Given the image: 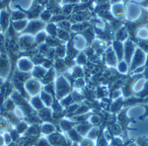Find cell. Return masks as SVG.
Wrapping results in <instances>:
<instances>
[{
	"label": "cell",
	"mask_w": 148,
	"mask_h": 146,
	"mask_svg": "<svg viewBox=\"0 0 148 146\" xmlns=\"http://www.w3.org/2000/svg\"><path fill=\"white\" fill-rule=\"evenodd\" d=\"M143 14V7L135 2L128 1L126 4V16L125 18L128 22L135 23L140 21Z\"/></svg>",
	"instance_id": "cell-1"
},
{
	"label": "cell",
	"mask_w": 148,
	"mask_h": 146,
	"mask_svg": "<svg viewBox=\"0 0 148 146\" xmlns=\"http://www.w3.org/2000/svg\"><path fill=\"white\" fill-rule=\"evenodd\" d=\"M71 91V87L69 81L64 76H59L55 81V93L56 98L62 100L69 94Z\"/></svg>",
	"instance_id": "cell-2"
},
{
	"label": "cell",
	"mask_w": 148,
	"mask_h": 146,
	"mask_svg": "<svg viewBox=\"0 0 148 146\" xmlns=\"http://www.w3.org/2000/svg\"><path fill=\"white\" fill-rule=\"evenodd\" d=\"M147 59V53L145 52L143 49H141L138 45L135 49V52L133 55V58L129 63V68H130V73L133 72L134 69L140 68V67H144L146 66ZM129 73V74H130Z\"/></svg>",
	"instance_id": "cell-3"
},
{
	"label": "cell",
	"mask_w": 148,
	"mask_h": 146,
	"mask_svg": "<svg viewBox=\"0 0 148 146\" xmlns=\"http://www.w3.org/2000/svg\"><path fill=\"white\" fill-rule=\"evenodd\" d=\"M24 89L30 96H36L41 93V83L35 78L29 79L24 83Z\"/></svg>",
	"instance_id": "cell-4"
},
{
	"label": "cell",
	"mask_w": 148,
	"mask_h": 146,
	"mask_svg": "<svg viewBox=\"0 0 148 146\" xmlns=\"http://www.w3.org/2000/svg\"><path fill=\"white\" fill-rule=\"evenodd\" d=\"M47 139L51 146H70L69 141L62 134L56 132L49 135Z\"/></svg>",
	"instance_id": "cell-5"
},
{
	"label": "cell",
	"mask_w": 148,
	"mask_h": 146,
	"mask_svg": "<svg viewBox=\"0 0 148 146\" xmlns=\"http://www.w3.org/2000/svg\"><path fill=\"white\" fill-rule=\"evenodd\" d=\"M123 45H124V60L129 64L137 48V43H135L131 39H127L126 42H123Z\"/></svg>",
	"instance_id": "cell-6"
},
{
	"label": "cell",
	"mask_w": 148,
	"mask_h": 146,
	"mask_svg": "<svg viewBox=\"0 0 148 146\" xmlns=\"http://www.w3.org/2000/svg\"><path fill=\"white\" fill-rule=\"evenodd\" d=\"M104 54H105V62L107 66L110 68H115L119 62V60L111 45L107 48Z\"/></svg>",
	"instance_id": "cell-7"
},
{
	"label": "cell",
	"mask_w": 148,
	"mask_h": 146,
	"mask_svg": "<svg viewBox=\"0 0 148 146\" xmlns=\"http://www.w3.org/2000/svg\"><path fill=\"white\" fill-rule=\"evenodd\" d=\"M110 13L114 18H117V19L125 18L126 4L124 3V2L115 3V4H111L110 5Z\"/></svg>",
	"instance_id": "cell-8"
},
{
	"label": "cell",
	"mask_w": 148,
	"mask_h": 146,
	"mask_svg": "<svg viewBox=\"0 0 148 146\" xmlns=\"http://www.w3.org/2000/svg\"><path fill=\"white\" fill-rule=\"evenodd\" d=\"M9 71H10V61L4 54L0 53V78L5 79L8 76Z\"/></svg>",
	"instance_id": "cell-9"
},
{
	"label": "cell",
	"mask_w": 148,
	"mask_h": 146,
	"mask_svg": "<svg viewBox=\"0 0 148 146\" xmlns=\"http://www.w3.org/2000/svg\"><path fill=\"white\" fill-rule=\"evenodd\" d=\"M147 83V81L143 76H140L138 79H136V81L134 82V84L132 86L133 93L134 94H140V93H142L143 90L145 89Z\"/></svg>",
	"instance_id": "cell-10"
},
{
	"label": "cell",
	"mask_w": 148,
	"mask_h": 146,
	"mask_svg": "<svg viewBox=\"0 0 148 146\" xmlns=\"http://www.w3.org/2000/svg\"><path fill=\"white\" fill-rule=\"evenodd\" d=\"M73 47L75 48L77 51H82L85 50L86 48L88 47V41L87 39L83 36V35H75L73 42Z\"/></svg>",
	"instance_id": "cell-11"
},
{
	"label": "cell",
	"mask_w": 148,
	"mask_h": 146,
	"mask_svg": "<svg viewBox=\"0 0 148 146\" xmlns=\"http://www.w3.org/2000/svg\"><path fill=\"white\" fill-rule=\"evenodd\" d=\"M146 113V109L144 106H140V105H136L132 106L131 108L127 109V111L126 112L127 118H134V117H140L142 116L144 113Z\"/></svg>",
	"instance_id": "cell-12"
},
{
	"label": "cell",
	"mask_w": 148,
	"mask_h": 146,
	"mask_svg": "<svg viewBox=\"0 0 148 146\" xmlns=\"http://www.w3.org/2000/svg\"><path fill=\"white\" fill-rule=\"evenodd\" d=\"M127 39H129V32L127 28L125 25L121 26L114 33V40L120 41L121 42H126Z\"/></svg>",
	"instance_id": "cell-13"
},
{
	"label": "cell",
	"mask_w": 148,
	"mask_h": 146,
	"mask_svg": "<svg viewBox=\"0 0 148 146\" xmlns=\"http://www.w3.org/2000/svg\"><path fill=\"white\" fill-rule=\"evenodd\" d=\"M17 68L21 72L26 73V72H29L33 69V63L29 59H28L26 57H23L18 60Z\"/></svg>",
	"instance_id": "cell-14"
},
{
	"label": "cell",
	"mask_w": 148,
	"mask_h": 146,
	"mask_svg": "<svg viewBox=\"0 0 148 146\" xmlns=\"http://www.w3.org/2000/svg\"><path fill=\"white\" fill-rule=\"evenodd\" d=\"M111 46H112L114 53L116 54L119 61L124 60V45H123V42L117 41V40H114L111 43Z\"/></svg>",
	"instance_id": "cell-15"
},
{
	"label": "cell",
	"mask_w": 148,
	"mask_h": 146,
	"mask_svg": "<svg viewBox=\"0 0 148 146\" xmlns=\"http://www.w3.org/2000/svg\"><path fill=\"white\" fill-rule=\"evenodd\" d=\"M43 27V23L42 21L34 20L31 21L29 23L27 24V27L25 28L24 33H30V34H36L37 31H39Z\"/></svg>",
	"instance_id": "cell-16"
},
{
	"label": "cell",
	"mask_w": 148,
	"mask_h": 146,
	"mask_svg": "<svg viewBox=\"0 0 148 146\" xmlns=\"http://www.w3.org/2000/svg\"><path fill=\"white\" fill-rule=\"evenodd\" d=\"M92 125L87 122H83V123H79L76 124L75 126V129L76 130V132L81 135V136H85L88 134V132H89V130L92 128Z\"/></svg>",
	"instance_id": "cell-17"
},
{
	"label": "cell",
	"mask_w": 148,
	"mask_h": 146,
	"mask_svg": "<svg viewBox=\"0 0 148 146\" xmlns=\"http://www.w3.org/2000/svg\"><path fill=\"white\" fill-rule=\"evenodd\" d=\"M135 37L140 41H148V27L140 26L135 31Z\"/></svg>",
	"instance_id": "cell-18"
},
{
	"label": "cell",
	"mask_w": 148,
	"mask_h": 146,
	"mask_svg": "<svg viewBox=\"0 0 148 146\" xmlns=\"http://www.w3.org/2000/svg\"><path fill=\"white\" fill-rule=\"evenodd\" d=\"M47 71H48V69H46L45 68H43L42 65L36 66L32 69V76L35 79H36V80L42 79L43 76L45 75V74L47 73Z\"/></svg>",
	"instance_id": "cell-19"
},
{
	"label": "cell",
	"mask_w": 148,
	"mask_h": 146,
	"mask_svg": "<svg viewBox=\"0 0 148 146\" xmlns=\"http://www.w3.org/2000/svg\"><path fill=\"white\" fill-rule=\"evenodd\" d=\"M118 71L119 74H122V75H127V74L130 73V68H129V64L125 61V60H122V61H120L115 68Z\"/></svg>",
	"instance_id": "cell-20"
},
{
	"label": "cell",
	"mask_w": 148,
	"mask_h": 146,
	"mask_svg": "<svg viewBox=\"0 0 148 146\" xmlns=\"http://www.w3.org/2000/svg\"><path fill=\"white\" fill-rule=\"evenodd\" d=\"M38 117L40 118V119L42 121H46V122H49V121H51V119H52V112L50 109L49 108H43L42 110H40L38 112Z\"/></svg>",
	"instance_id": "cell-21"
},
{
	"label": "cell",
	"mask_w": 148,
	"mask_h": 146,
	"mask_svg": "<svg viewBox=\"0 0 148 146\" xmlns=\"http://www.w3.org/2000/svg\"><path fill=\"white\" fill-rule=\"evenodd\" d=\"M56 132V126L52 125L51 123H44L41 126V133L45 135H50L52 133Z\"/></svg>",
	"instance_id": "cell-22"
},
{
	"label": "cell",
	"mask_w": 148,
	"mask_h": 146,
	"mask_svg": "<svg viewBox=\"0 0 148 146\" xmlns=\"http://www.w3.org/2000/svg\"><path fill=\"white\" fill-rule=\"evenodd\" d=\"M41 133V126L38 125H32L30 127L28 128V130L25 132V136L29 137H38V135Z\"/></svg>",
	"instance_id": "cell-23"
},
{
	"label": "cell",
	"mask_w": 148,
	"mask_h": 146,
	"mask_svg": "<svg viewBox=\"0 0 148 146\" xmlns=\"http://www.w3.org/2000/svg\"><path fill=\"white\" fill-rule=\"evenodd\" d=\"M40 98L42 101V103L44 104L45 106L49 107V106H51L52 104H53V98H52V95L49 94L48 93L42 91L40 93Z\"/></svg>",
	"instance_id": "cell-24"
},
{
	"label": "cell",
	"mask_w": 148,
	"mask_h": 146,
	"mask_svg": "<svg viewBox=\"0 0 148 146\" xmlns=\"http://www.w3.org/2000/svg\"><path fill=\"white\" fill-rule=\"evenodd\" d=\"M30 104H31L32 107L34 109L37 110V111H40V110H42V109H43L45 107V106L42 103L41 98L38 97V96H34L30 100Z\"/></svg>",
	"instance_id": "cell-25"
},
{
	"label": "cell",
	"mask_w": 148,
	"mask_h": 146,
	"mask_svg": "<svg viewBox=\"0 0 148 146\" xmlns=\"http://www.w3.org/2000/svg\"><path fill=\"white\" fill-rule=\"evenodd\" d=\"M68 135H69V138L71 141H73L74 143H81V141L83 139L82 138V136H81L75 128L71 129L70 131L68 132Z\"/></svg>",
	"instance_id": "cell-26"
},
{
	"label": "cell",
	"mask_w": 148,
	"mask_h": 146,
	"mask_svg": "<svg viewBox=\"0 0 148 146\" xmlns=\"http://www.w3.org/2000/svg\"><path fill=\"white\" fill-rule=\"evenodd\" d=\"M9 24V14L7 13V11L3 10L0 13V27L5 30L8 27Z\"/></svg>",
	"instance_id": "cell-27"
},
{
	"label": "cell",
	"mask_w": 148,
	"mask_h": 146,
	"mask_svg": "<svg viewBox=\"0 0 148 146\" xmlns=\"http://www.w3.org/2000/svg\"><path fill=\"white\" fill-rule=\"evenodd\" d=\"M76 124L75 122H72V121H69L68 119H62L61 120L60 122V126H61V129L63 131V132H69L70 131L71 129L74 128V126H75Z\"/></svg>",
	"instance_id": "cell-28"
},
{
	"label": "cell",
	"mask_w": 148,
	"mask_h": 146,
	"mask_svg": "<svg viewBox=\"0 0 148 146\" xmlns=\"http://www.w3.org/2000/svg\"><path fill=\"white\" fill-rule=\"evenodd\" d=\"M99 133H100V128L97 126H92V128L89 130V132H88L86 136H87V138L95 141L98 138Z\"/></svg>",
	"instance_id": "cell-29"
},
{
	"label": "cell",
	"mask_w": 148,
	"mask_h": 146,
	"mask_svg": "<svg viewBox=\"0 0 148 146\" xmlns=\"http://www.w3.org/2000/svg\"><path fill=\"white\" fill-rule=\"evenodd\" d=\"M55 78V71L53 68H50L47 71V73L45 74V75L43 76V78L42 79V83L47 85L49 84Z\"/></svg>",
	"instance_id": "cell-30"
},
{
	"label": "cell",
	"mask_w": 148,
	"mask_h": 146,
	"mask_svg": "<svg viewBox=\"0 0 148 146\" xmlns=\"http://www.w3.org/2000/svg\"><path fill=\"white\" fill-rule=\"evenodd\" d=\"M35 42V38H32L30 35H24L22 38H20V44L23 48H29Z\"/></svg>",
	"instance_id": "cell-31"
},
{
	"label": "cell",
	"mask_w": 148,
	"mask_h": 146,
	"mask_svg": "<svg viewBox=\"0 0 148 146\" xmlns=\"http://www.w3.org/2000/svg\"><path fill=\"white\" fill-rule=\"evenodd\" d=\"M10 123L5 118H0V132H9L11 131Z\"/></svg>",
	"instance_id": "cell-32"
},
{
	"label": "cell",
	"mask_w": 148,
	"mask_h": 146,
	"mask_svg": "<svg viewBox=\"0 0 148 146\" xmlns=\"http://www.w3.org/2000/svg\"><path fill=\"white\" fill-rule=\"evenodd\" d=\"M124 97H121V98H119L117 100H114L113 101V103L111 104V110L112 112H117L119 110L121 109V105L123 103V100H124Z\"/></svg>",
	"instance_id": "cell-33"
},
{
	"label": "cell",
	"mask_w": 148,
	"mask_h": 146,
	"mask_svg": "<svg viewBox=\"0 0 148 146\" xmlns=\"http://www.w3.org/2000/svg\"><path fill=\"white\" fill-rule=\"evenodd\" d=\"M27 24H28L27 20H19V21L13 22V27L16 31H21L27 27Z\"/></svg>",
	"instance_id": "cell-34"
},
{
	"label": "cell",
	"mask_w": 148,
	"mask_h": 146,
	"mask_svg": "<svg viewBox=\"0 0 148 146\" xmlns=\"http://www.w3.org/2000/svg\"><path fill=\"white\" fill-rule=\"evenodd\" d=\"M59 103H60V105H61L62 106H63V107H67V108H68L69 106H71L72 104H74V103H75V101H74V100H73V98H72L71 94H69V95H67L66 97L62 98Z\"/></svg>",
	"instance_id": "cell-35"
},
{
	"label": "cell",
	"mask_w": 148,
	"mask_h": 146,
	"mask_svg": "<svg viewBox=\"0 0 148 146\" xmlns=\"http://www.w3.org/2000/svg\"><path fill=\"white\" fill-rule=\"evenodd\" d=\"M87 61H88V57L87 55L84 54V52H81L79 53L77 55H76V58H75V63L78 64V66H82V65H85L87 63Z\"/></svg>",
	"instance_id": "cell-36"
},
{
	"label": "cell",
	"mask_w": 148,
	"mask_h": 146,
	"mask_svg": "<svg viewBox=\"0 0 148 146\" xmlns=\"http://www.w3.org/2000/svg\"><path fill=\"white\" fill-rule=\"evenodd\" d=\"M83 69L81 66H75L73 68L72 70V76L75 79L78 78H82L83 77Z\"/></svg>",
	"instance_id": "cell-37"
},
{
	"label": "cell",
	"mask_w": 148,
	"mask_h": 146,
	"mask_svg": "<svg viewBox=\"0 0 148 146\" xmlns=\"http://www.w3.org/2000/svg\"><path fill=\"white\" fill-rule=\"evenodd\" d=\"M16 131L19 133V134H23L25 133V132L28 130V125L26 122H19L16 126Z\"/></svg>",
	"instance_id": "cell-38"
},
{
	"label": "cell",
	"mask_w": 148,
	"mask_h": 146,
	"mask_svg": "<svg viewBox=\"0 0 148 146\" xmlns=\"http://www.w3.org/2000/svg\"><path fill=\"white\" fill-rule=\"evenodd\" d=\"M57 35L59 36V38L61 40H63V41H68L69 39V34L65 30V29H59L58 31H57Z\"/></svg>",
	"instance_id": "cell-39"
},
{
	"label": "cell",
	"mask_w": 148,
	"mask_h": 146,
	"mask_svg": "<svg viewBox=\"0 0 148 146\" xmlns=\"http://www.w3.org/2000/svg\"><path fill=\"white\" fill-rule=\"evenodd\" d=\"M4 109L7 110V112H11L12 110H15V102L9 99L4 102Z\"/></svg>",
	"instance_id": "cell-40"
},
{
	"label": "cell",
	"mask_w": 148,
	"mask_h": 146,
	"mask_svg": "<svg viewBox=\"0 0 148 146\" xmlns=\"http://www.w3.org/2000/svg\"><path fill=\"white\" fill-rule=\"evenodd\" d=\"M26 15L21 11H13L12 13V20L15 21H19V20H23V18H25Z\"/></svg>",
	"instance_id": "cell-41"
},
{
	"label": "cell",
	"mask_w": 148,
	"mask_h": 146,
	"mask_svg": "<svg viewBox=\"0 0 148 146\" xmlns=\"http://www.w3.org/2000/svg\"><path fill=\"white\" fill-rule=\"evenodd\" d=\"M86 86V81L84 80V78H78V79H75V87L76 89H82L83 87H85Z\"/></svg>",
	"instance_id": "cell-42"
},
{
	"label": "cell",
	"mask_w": 148,
	"mask_h": 146,
	"mask_svg": "<svg viewBox=\"0 0 148 146\" xmlns=\"http://www.w3.org/2000/svg\"><path fill=\"white\" fill-rule=\"evenodd\" d=\"M56 53L57 54V55L60 57V58H62L65 56L66 53H67V48L65 46H62V45H60L56 48Z\"/></svg>",
	"instance_id": "cell-43"
},
{
	"label": "cell",
	"mask_w": 148,
	"mask_h": 146,
	"mask_svg": "<svg viewBox=\"0 0 148 146\" xmlns=\"http://www.w3.org/2000/svg\"><path fill=\"white\" fill-rule=\"evenodd\" d=\"M89 108L85 106V105H82V106H79L78 109L76 110V112L75 113V115H82V114H86L88 112Z\"/></svg>",
	"instance_id": "cell-44"
},
{
	"label": "cell",
	"mask_w": 148,
	"mask_h": 146,
	"mask_svg": "<svg viewBox=\"0 0 148 146\" xmlns=\"http://www.w3.org/2000/svg\"><path fill=\"white\" fill-rule=\"evenodd\" d=\"M71 96H72V98H73L75 103L80 102V101H82V100H83V95H82V93H80L78 91H74V92L71 93Z\"/></svg>",
	"instance_id": "cell-45"
},
{
	"label": "cell",
	"mask_w": 148,
	"mask_h": 146,
	"mask_svg": "<svg viewBox=\"0 0 148 146\" xmlns=\"http://www.w3.org/2000/svg\"><path fill=\"white\" fill-rule=\"evenodd\" d=\"M34 146H51V145L49 144V142L47 138H38L36 140Z\"/></svg>",
	"instance_id": "cell-46"
},
{
	"label": "cell",
	"mask_w": 148,
	"mask_h": 146,
	"mask_svg": "<svg viewBox=\"0 0 148 146\" xmlns=\"http://www.w3.org/2000/svg\"><path fill=\"white\" fill-rule=\"evenodd\" d=\"M88 121H89V124H91L92 126H96L101 122V119L97 115H91L88 119Z\"/></svg>",
	"instance_id": "cell-47"
},
{
	"label": "cell",
	"mask_w": 148,
	"mask_h": 146,
	"mask_svg": "<svg viewBox=\"0 0 148 146\" xmlns=\"http://www.w3.org/2000/svg\"><path fill=\"white\" fill-rule=\"evenodd\" d=\"M44 92H46V93H48L49 94H50V95H52L53 93H55V87L52 85V84H47V85H45L44 86V90H43Z\"/></svg>",
	"instance_id": "cell-48"
},
{
	"label": "cell",
	"mask_w": 148,
	"mask_h": 146,
	"mask_svg": "<svg viewBox=\"0 0 148 146\" xmlns=\"http://www.w3.org/2000/svg\"><path fill=\"white\" fill-rule=\"evenodd\" d=\"M51 17V12L49 10H44L41 13V18L43 21H48Z\"/></svg>",
	"instance_id": "cell-49"
},
{
	"label": "cell",
	"mask_w": 148,
	"mask_h": 146,
	"mask_svg": "<svg viewBox=\"0 0 148 146\" xmlns=\"http://www.w3.org/2000/svg\"><path fill=\"white\" fill-rule=\"evenodd\" d=\"M48 32L49 33L50 35L55 36L57 35V31H56V27L53 24H49L48 25Z\"/></svg>",
	"instance_id": "cell-50"
},
{
	"label": "cell",
	"mask_w": 148,
	"mask_h": 146,
	"mask_svg": "<svg viewBox=\"0 0 148 146\" xmlns=\"http://www.w3.org/2000/svg\"><path fill=\"white\" fill-rule=\"evenodd\" d=\"M45 38H46V35L44 34V32H39L35 38V41L36 42H42L45 40Z\"/></svg>",
	"instance_id": "cell-51"
},
{
	"label": "cell",
	"mask_w": 148,
	"mask_h": 146,
	"mask_svg": "<svg viewBox=\"0 0 148 146\" xmlns=\"http://www.w3.org/2000/svg\"><path fill=\"white\" fill-rule=\"evenodd\" d=\"M80 146H95L93 140H90L88 138L82 139L80 143Z\"/></svg>",
	"instance_id": "cell-52"
},
{
	"label": "cell",
	"mask_w": 148,
	"mask_h": 146,
	"mask_svg": "<svg viewBox=\"0 0 148 146\" xmlns=\"http://www.w3.org/2000/svg\"><path fill=\"white\" fill-rule=\"evenodd\" d=\"M3 141H4V143H5V145H10V143H12V138H11V137H10V133L9 132H5L4 134H3Z\"/></svg>",
	"instance_id": "cell-53"
},
{
	"label": "cell",
	"mask_w": 148,
	"mask_h": 146,
	"mask_svg": "<svg viewBox=\"0 0 148 146\" xmlns=\"http://www.w3.org/2000/svg\"><path fill=\"white\" fill-rule=\"evenodd\" d=\"M62 2L66 4H74V3H80L81 0H62Z\"/></svg>",
	"instance_id": "cell-54"
},
{
	"label": "cell",
	"mask_w": 148,
	"mask_h": 146,
	"mask_svg": "<svg viewBox=\"0 0 148 146\" xmlns=\"http://www.w3.org/2000/svg\"><path fill=\"white\" fill-rule=\"evenodd\" d=\"M143 77L148 81V67H146V68H145V71L143 73Z\"/></svg>",
	"instance_id": "cell-55"
},
{
	"label": "cell",
	"mask_w": 148,
	"mask_h": 146,
	"mask_svg": "<svg viewBox=\"0 0 148 146\" xmlns=\"http://www.w3.org/2000/svg\"><path fill=\"white\" fill-rule=\"evenodd\" d=\"M123 2V0H109L110 4H115V3H119Z\"/></svg>",
	"instance_id": "cell-56"
},
{
	"label": "cell",
	"mask_w": 148,
	"mask_h": 146,
	"mask_svg": "<svg viewBox=\"0 0 148 146\" xmlns=\"http://www.w3.org/2000/svg\"><path fill=\"white\" fill-rule=\"evenodd\" d=\"M7 146H20L16 142H12V143H10V145H8Z\"/></svg>",
	"instance_id": "cell-57"
},
{
	"label": "cell",
	"mask_w": 148,
	"mask_h": 146,
	"mask_svg": "<svg viewBox=\"0 0 148 146\" xmlns=\"http://www.w3.org/2000/svg\"><path fill=\"white\" fill-rule=\"evenodd\" d=\"M129 1H132V2H135V3H141V2H143L144 0H129Z\"/></svg>",
	"instance_id": "cell-58"
},
{
	"label": "cell",
	"mask_w": 148,
	"mask_h": 146,
	"mask_svg": "<svg viewBox=\"0 0 148 146\" xmlns=\"http://www.w3.org/2000/svg\"><path fill=\"white\" fill-rule=\"evenodd\" d=\"M71 146H80V145H78V143H73V145Z\"/></svg>",
	"instance_id": "cell-59"
},
{
	"label": "cell",
	"mask_w": 148,
	"mask_h": 146,
	"mask_svg": "<svg viewBox=\"0 0 148 146\" xmlns=\"http://www.w3.org/2000/svg\"><path fill=\"white\" fill-rule=\"evenodd\" d=\"M53 1H55V2H56V3H60V2H62V0H53Z\"/></svg>",
	"instance_id": "cell-60"
},
{
	"label": "cell",
	"mask_w": 148,
	"mask_h": 146,
	"mask_svg": "<svg viewBox=\"0 0 148 146\" xmlns=\"http://www.w3.org/2000/svg\"><path fill=\"white\" fill-rule=\"evenodd\" d=\"M2 80H3V79H1V78H0V87H1V86H2V83H3ZM0 90H1V88H0Z\"/></svg>",
	"instance_id": "cell-61"
},
{
	"label": "cell",
	"mask_w": 148,
	"mask_h": 146,
	"mask_svg": "<svg viewBox=\"0 0 148 146\" xmlns=\"http://www.w3.org/2000/svg\"><path fill=\"white\" fill-rule=\"evenodd\" d=\"M146 67H148V54H147V62H146Z\"/></svg>",
	"instance_id": "cell-62"
},
{
	"label": "cell",
	"mask_w": 148,
	"mask_h": 146,
	"mask_svg": "<svg viewBox=\"0 0 148 146\" xmlns=\"http://www.w3.org/2000/svg\"><path fill=\"white\" fill-rule=\"evenodd\" d=\"M129 146H138L137 145H135V144H132V145H130Z\"/></svg>",
	"instance_id": "cell-63"
}]
</instances>
